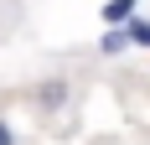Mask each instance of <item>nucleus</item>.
Instances as JSON below:
<instances>
[{
	"mask_svg": "<svg viewBox=\"0 0 150 145\" xmlns=\"http://www.w3.org/2000/svg\"><path fill=\"white\" fill-rule=\"evenodd\" d=\"M36 104H42L47 114H57L62 104H67V83H62V78H47V83L36 88Z\"/></svg>",
	"mask_w": 150,
	"mask_h": 145,
	"instance_id": "f257e3e1",
	"label": "nucleus"
},
{
	"mask_svg": "<svg viewBox=\"0 0 150 145\" xmlns=\"http://www.w3.org/2000/svg\"><path fill=\"white\" fill-rule=\"evenodd\" d=\"M135 11H140V0H109L98 16H104V26H124V21H129Z\"/></svg>",
	"mask_w": 150,
	"mask_h": 145,
	"instance_id": "f03ea898",
	"label": "nucleus"
},
{
	"mask_svg": "<svg viewBox=\"0 0 150 145\" xmlns=\"http://www.w3.org/2000/svg\"><path fill=\"white\" fill-rule=\"evenodd\" d=\"M124 47H129V36H124V26H109V31H104V42H98V52H104V57H119Z\"/></svg>",
	"mask_w": 150,
	"mask_h": 145,
	"instance_id": "7ed1b4c3",
	"label": "nucleus"
},
{
	"mask_svg": "<svg viewBox=\"0 0 150 145\" xmlns=\"http://www.w3.org/2000/svg\"><path fill=\"white\" fill-rule=\"evenodd\" d=\"M124 36H129V47H145V52H150V21L129 16V21H124Z\"/></svg>",
	"mask_w": 150,
	"mask_h": 145,
	"instance_id": "20e7f679",
	"label": "nucleus"
},
{
	"mask_svg": "<svg viewBox=\"0 0 150 145\" xmlns=\"http://www.w3.org/2000/svg\"><path fill=\"white\" fill-rule=\"evenodd\" d=\"M0 145H16V130L5 124V119H0Z\"/></svg>",
	"mask_w": 150,
	"mask_h": 145,
	"instance_id": "39448f33",
	"label": "nucleus"
}]
</instances>
